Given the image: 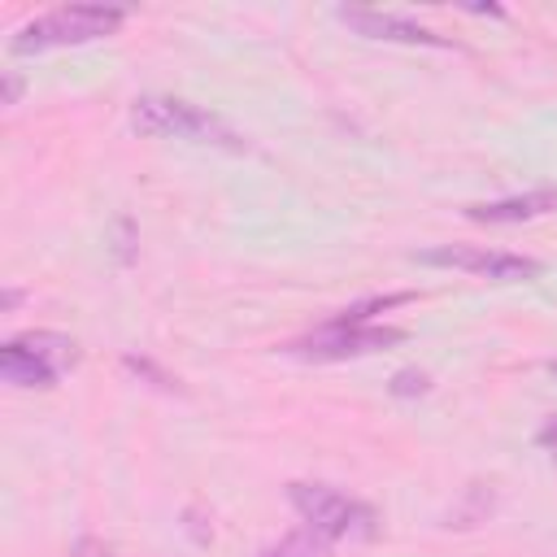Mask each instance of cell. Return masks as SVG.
<instances>
[{
    "label": "cell",
    "mask_w": 557,
    "mask_h": 557,
    "mask_svg": "<svg viewBox=\"0 0 557 557\" xmlns=\"http://www.w3.org/2000/svg\"><path fill=\"white\" fill-rule=\"evenodd\" d=\"M548 374H553V379H557V357H553V361H548Z\"/></svg>",
    "instance_id": "16"
},
{
    "label": "cell",
    "mask_w": 557,
    "mask_h": 557,
    "mask_svg": "<svg viewBox=\"0 0 557 557\" xmlns=\"http://www.w3.org/2000/svg\"><path fill=\"white\" fill-rule=\"evenodd\" d=\"M392 396H426L431 392V374L426 370H413V366H405V370H396L392 374Z\"/></svg>",
    "instance_id": "11"
},
{
    "label": "cell",
    "mask_w": 557,
    "mask_h": 557,
    "mask_svg": "<svg viewBox=\"0 0 557 557\" xmlns=\"http://www.w3.org/2000/svg\"><path fill=\"white\" fill-rule=\"evenodd\" d=\"M413 261L422 265H444V270H461L487 283H522V278H540L544 265L535 257L522 252H500V248H474V244H435L413 252Z\"/></svg>",
    "instance_id": "5"
},
{
    "label": "cell",
    "mask_w": 557,
    "mask_h": 557,
    "mask_svg": "<svg viewBox=\"0 0 557 557\" xmlns=\"http://www.w3.org/2000/svg\"><path fill=\"white\" fill-rule=\"evenodd\" d=\"M535 444H540L544 453H553V457H557V413H553V418H548V422L535 431Z\"/></svg>",
    "instance_id": "13"
},
{
    "label": "cell",
    "mask_w": 557,
    "mask_h": 557,
    "mask_svg": "<svg viewBox=\"0 0 557 557\" xmlns=\"http://www.w3.org/2000/svg\"><path fill=\"white\" fill-rule=\"evenodd\" d=\"M122 366H126V370H135V374H144V379H152V383H157V387H165V392H174V387H178V379H170L165 370H157L148 357H135V352H126V357H122Z\"/></svg>",
    "instance_id": "12"
},
{
    "label": "cell",
    "mask_w": 557,
    "mask_h": 557,
    "mask_svg": "<svg viewBox=\"0 0 557 557\" xmlns=\"http://www.w3.org/2000/svg\"><path fill=\"white\" fill-rule=\"evenodd\" d=\"M326 553H331V540H326V535H318L313 527H300V531L283 535L278 544L261 548L257 557H326Z\"/></svg>",
    "instance_id": "10"
},
{
    "label": "cell",
    "mask_w": 557,
    "mask_h": 557,
    "mask_svg": "<svg viewBox=\"0 0 557 557\" xmlns=\"http://www.w3.org/2000/svg\"><path fill=\"white\" fill-rule=\"evenodd\" d=\"M413 300V292H387V296H366V300H352V305H344L331 322L335 326H366L374 313H387V309H396V305H409Z\"/></svg>",
    "instance_id": "9"
},
{
    "label": "cell",
    "mask_w": 557,
    "mask_h": 557,
    "mask_svg": "<svg viewBox=\"0 0 557 557\" xmlns=\"http://www.w3.org/2000/svg\"><path fill=\"white\" fill-rule=\"evenodd\" d=\"M131 126L152 139H191V144H218L231 152L248 148L239 139V131H231L218 113H209L191 100H178V96H139L131 104Z\"/></svg>",
    "instance_id": "2"
},
{
    "label": "cell",
    "mask_w": 557,
    "mask_h": 557,
    "mask_svg": "<svg viewBox=\"0 0 557 557\" xmlns=\"http://www.w3.org/2000/svg\"><path fill=\"white\" fill-rule=\"evenodd\" d=\"M17 300H22V292H17V287H4V296H0V305H4V309H13Z\"/></svg>",
    "instance_id": "15"
},
{
    "label": "cell",
    "mask_w": 557,
    "mask_h": 557,
    "mask_svg": "<svg viewBox=\"0 0 557 557\" xmlns=\"http://www.w3.org/2000/svg\"><path fill=\"white\" fill-rule=\"evenodd\" d=\"M122 22H126L122 4H61V9H48V13L30 17L26 26H17L9 39V52L39 57L52 48H78V44L113 35Z\"/></svg>",
    "instance_id": "1"
},
{
    "label": "cell",
    "mask_w": 557,
    "mask_h": 557,
    "mask_svg": "<svg viewBox=\"0 0 557 557\" xmlns=\"http://www.w3.org/2000/svg\"><path fill=\"white\" fill-rule=\"evenodd\" d=\"M17 96H22V78L9 70V74H4V104H17Z\"/></svg>",
    "instance_id": "14"
},
{
    "label": "cell",
    "mask_w": 557,
    "mask_h": 557,
    "mask_svg": "<svg viewBox=\"0 0 557 557\" xmlns=\"http://www.w3.org/2000/svg\"><path fill=\"white\" fill-rule=\"evenodd\" d=\"M287 505L300 513L305 527H313L318 535H326L331 544L335 540H374L379 535V513L374 505L339 492V487H326V483H287Z\"/></svg>",
    "instance_id": "3"
},
{
    "label": "cell",
    "mask_w": 557,
    "mask_h": 557,
    "mask_svg": "<svg viewBox=\"0 0 557 557\" xmlns=\"http://www.w3.org/2000/svg\"><path fill=\"white\" fill-rule=\"evenodd\" d=\"M548 213H557V191L553 187H535V191H522V196L466 205V218L483 222V226H513V222H535V218H548Z\"/></svg>",
    "instance_id": "8"
},
{
    "label": "cell",
    "mask_w": 557,
    "mask_h": 557,
    "mask_svg": "<svg viewBox=\"0 0 557 557\" xmlns=\"http://www.w3.org/2000/svg\"><path fill=\"white\" fill-rule=\"evenodd\" d=\"M335 17L344 26H352L357 35H366V39H387V44H409V48H457L448 35H440V30H431V26L413 22V17H400V13L344 4V9H335Z\"/></svg>",
    "instance_id": "7"
},
{
    "label": "cell",
    "mask_w": 557,
    "mask_h": 557,
    "mask_svg": "<svg viewBox=\"0 0 557 557\" xmlns=\"http://www.w3.org/2000/svg\"><path fill=\"white\" fill-rule=\"evenodd\" d=\"M400 339H405L400 326H374V322H366V326H335V322H326V326L283 344L278 352H287L296 361H348V357H366V352L392 348Z\"/></svg>",
    "instance_id": "6"
},
{
    "label": "cell",
    "mask_w": 557,
    "mask_h": 557,
    "mask_svg": "<svg viewBox=\"0 0 557 557\" xmlns=\"http://www.w3.org/2000/svg\"><path fill=\"white\" fill-rule=\"evenodd\" d=\"M78 361V344L61 331H22L0 344V374L13 387H57Z\"/></svg>",
    "instance_id": "4"
}]
</instances>
